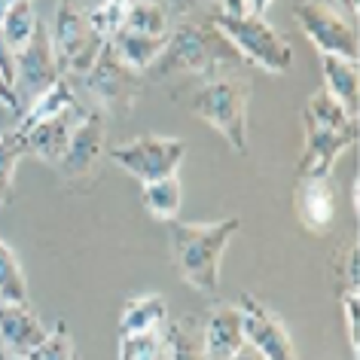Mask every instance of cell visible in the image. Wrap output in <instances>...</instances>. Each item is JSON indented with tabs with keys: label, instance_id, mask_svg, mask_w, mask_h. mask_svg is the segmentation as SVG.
<instances>
[{
	"label": "cell",
	"instance_id": "obj_1",
	"mask_svg": "<svg viewBox=\"0 0 360 360\" xmlns=\"http://www.w3.org/2000/svg\"><path fill=\"white\" fill-rule=\"evenodd\" d=\"M241 220L226 217L217 223H184L171 220V257L180 278L199 293H217L220 287V259L229 241L238 236Z\"/></svg>",
	"mask_w": 360,
	"mask_h": 360
},
{
	"label": "cell",
	"instance_id": "obj_2",
	"mask_svg": "<svg viewBox=\"0 0 360 360\" xmlns=\"http://www.w3.org/2000/svg\"><path fill=\"white\" fill-rule=\"evenodd\" d=\"M241 58L232 43L214 28V25H193L184 22L177 28H171L168 34V46L162 52V58L150 70L159 79L186 74V77H223L232 74V68L241 65Z\"/></svg>",
	"mask_w": 360,
	"mask_h": 360
},
{
	"label": "cell",
	"instance_id": "obj_3",
	"mask_svg": "<svg viewBox=\"0 0 360 360\" xmlns=\"http://www.w3.org/2000/svg\"><path fill=\"white\" fill-rule=\"evenodd\" d=\"M248 104H250V83L238 74H223L195 89L190 110L217 129L238 156H248Z\"/></svg>",
	"mask_w": 360,
	"mask_h": 360
},
{
	"label": "cell",
	"instance_id": "obj_4",
	"mask_svg": "<svg viewBox=\"0 0 360 360\" xmlns=\"http://www.w3.org/2000/svg\"><path fill=\"white\" fill-rule=\"evenodd\" d=\"M211 25L232 43V49H236L245 61H254L257 68L269 70V74H284V70H290L293 46L263 19V15L214 13Z\"/></svg>",
	"mask_w": 360,
	"mask_h": 360
},
{
	"label": "cell",
	"instance_id": "obj_5",
	"mask_svg": "<svg viewBox=\"0 0 360 360\" xmlns=\"http://www.w3.org/2000/svg\"><path fill=\"white\" fill-rule=\"evenodd\" d=\"M49 37L61 74H77V77H83L92 68V61L98 58L104 43H110L95 34V28L89 25V10L79 6L77 0H61L56 6Z\"/></svg>",
	"mask_w": 360,
	"mask_h": 360
},
{
	"label": "cell",
	"instance_id": "obj_6",
	"mask_svg": "<svg viewBox=\"0 0 360 360\" xmlns=\"http://www.w3.org/2000/svg\"><path fill=\"white\" fill-rule=\"evenodd\" d=\"M113 165H120L125 174H131L141 184L159 177L177 174L180 162L186 156V141L184 138H162V134H143L129 143H116L107 150Z\"/></svg>",
	"mask_w": 360,
	"mask_h": 360
},
{
	"label": "cell",
	"instance_id": "obj_7",
	"mask_svg": "<svg viewBox=\"0 0 360 360\" xmlns=\"http://www.w3.org/2000/svg\"><path fill=\"white\" fill-rule=\"evenodd\" d=\"M83 83L89 89V95L98 101V110L110 113V116L131 113V107L141 95V74H134L131 68H125L116 58L110 43L101 46L92 68L83 74Z\"/></svg>",
	"mask_w": 360,
	"mask_h": 360
},
{
	"label": "cell",
	"instance_id": "obj_8",
	"mask_svg": "<svg viewBox=\"0 0 360 360\" xmlns=\"http://www.w3.org/2000/svg\"><path fill=\"white\" fill-rule=\"evenodd\" d=\"M293 15L321 56H342L351 61L360 58L357 28L348 25L345 15L327 6L323 0H302V4H296Z\"/></svg>",
	"mask_w": 360,
	"mask_h": 360
},
{
	"label": "cell",
	"instance_id": "obj_9",
	"mask_svg": "<svg viewBox=\"0 0 360 360\" xmlns=\"http://www.w3.org/2000/svg\"><path fill=\"white\" fill-rule=\"evenodd\" d=\"M104 143H107V129H104V113L101 110H86L79 122L70 131V141L61 159L56 162L58 174L68 184L86 186L92 184L98 174V165L104 159Z\"/></svg>",
	"mask_w": 360,
	"mask_h": 360
},
{
	"label": "cell",
	"instance_id": "obj_10",
	"mask_svg": "<svg viewBox=\"0 0 360 360\" xmlns=\"http://www.w3.org/2000/svg\"><path fill=\"white\" fill-rule=\"evenodd\" d=\"M236 305L241 311V327H245L248 345L254 348L259 357L263 360H300L284 321L278 318L272 309H266V305L250 293H241Z\"/></svg>",
	"mask_w": 360,
	"mask_h": 360
},
{
	"label": "cell",
	"instance_id": "obj_11",
	"mask_svg": "<svg viewBox=\"0 0 360 360\" xmlns=\"http://www.w3.org/2000/svg\"><path fill=\"white\" fill-rule=\"evenodd\" d=\"M61 74L56 49H52L49 25H37V31L31 34V40L15 52V95H19L22 107L31 101L34 95H40L43 89H49Z\"/></svg>",
	"mask_w": 360,
	"mask_h": 360
},
{
	"label": "cell",
	"instance_id": "obj_12",
	"mask_svg": "<svg viewBox=\"0 0 360 360\" xmlns=\"http://www.w3.org/2000/svg\"><path fill=\"white\" fill-rule=\"evenodd\" d=\"M302 129H305V150L300 162H296V177H330L336 159L345 150L354 147L357 141V125L351 129H327V125L302 116Z\"/></svg>",
	"mask_w": 360,
	"mask_h": 360
},
{
	"label": "cell",
	"instance_id": "obj_13",
	"mask_svg": "<svg viewBox=\"0 0 360 360\" xmlns=\"http://www.w3.org/2000/svg\"><path fill=\"white\" fill-rule=\"evenodd\" d=\"M49 330L40 323L37 311L28 302H0V342L15 357H31L43 342Z\"/></svg>",
	"mask_w": 360,
	"mask_h": 360
},
{
	"label": "cell",
	"instance_id": "obj_14",
	"mask_svg": "<svg viewBox=\"0 0 360 360\" xmlns=\"http://www.w3.org/2000/svg\"><path fill=\"white\" fill-rule=\"evenodd\" d=\"M245 327H241V311L236 302L217 305L211 311L208 323L202 330V348L205 360H229L236 351L245 345Z\"/></svg>",
	"mask_w": 360,
	"mask_h": 360
},
{
	"label": "cell",
	"instance_id": "obj_15",
	"mask_svg": "<svg viewBox=\"0 0 360 360\" xmlns=\"http://www.w3.org/2000/svg\"><path fill=\"white\" fill-rule=\"evenodd\" d=\"M296 214L302 226L311 232H327L336 220V193L330 186V177H302L296 186Z\"/></svg>",
	"mask_w": 360,
	"mask_h": 360
},
{
	"label": "cell",
	"instance_id": "obj_16",
	"mask_svg": "<svg viewBox=\"0 0 360 360\" xmlns=\"http://www.w3.org/2000/svg\"><path fill=\"white\" fill-rule=\"evenodd\" d=\"M83 113H86L83 107H74V110H68V113L56 116V120L40 122V125H34L31 131H25L28 156H37V159L46 162V165H56L68 147V141H70V131H74V125L79 122Z\"/></svg>",
	"mask_w": 360,
	"mask_h": 360
},
{
	"label": "cell",
	"instance_id": "obj_17",
	"mask_svg": "<svg viewBox=\"0 0 360 360\" xmlns=\"http://www.w3.org/2000/svg\"><path fill=\"white\" fill-rule=\"evenodd\" d=\"M74 107H79V104H77L74 92H70L68 77H58L49 89H43L40 95H34L31 101H28V107H22V113H19V122H15V129H19V131L25 134V131H31L34 125L56 120V116L68 113V110H74Z\"/></svg>",
	"mask_w": 360,
	"mask_h": 360
},
{
	"label": "cell",
	"instance_id": "obj_18",
	"mask_svg": "<svg viewBox=\"0 0 360 360\" xmlns=\"http://www.w3.org/2000/svg\"><path fill=\"white\" fill-rule=\"evenodd\" d=\"M168 34H162V37H150V34H134V31H122L120 28L110 37V46H113L116 58H120L125 68H131L134 74H147V70L162 58V52H165Z\"/></svg>",
	"mask_w": 360,
	"mask_h": 360
},
{
	"label": "cell",
	"instance_id": "obj_19",
	"mask_svg": "<svg viewBox=\"0 0 360 360\" xmlns=\"http://www.w3.org/2000/svg\"><path fill=\"white\" fill-rule=\"evenodd\" d=\"M321 70H323V89H327L351 116H357V98H360L357 61L342 58V56H321Z\"/></svg>",
	"mask_w": 360,
	"mask_h": 360
},
{
	"label": "cell",
	"instance_id": "obj_20",
	"mask_svg": "<svg viewBox=\"0 0 360 360\" xmlns=\"http://www.w3.org/2000/svg\"><path fill=\"white\" fill-rule=\"evenodd\" d=\"M168 321V302L159 293H147V296H134L125 302L122 318H120V336L129 333H141V330H156L165 327Z\"/></svg>",
	"mask_w": 360,
	"mask_h": 360
},
{
	"label": "cell",
	"instance_id": "obj_21",
	"mask_svg": "<svg viewBox=\"0 0 360 360\" xmlns=\"http://www.w3.org/2000/svg\"><path fill=\"white\" fill-rule=\"evenodd\" d=\"M122 31L162 37V34L171 31L168 6L162 4V0H129V10H125V19H122Z\"/></svg>",
	"mask_w": 360,
	"mask_h": 360
},
{
	"label": "cell",
	"instance_id": "obj_22",
	"mask_svg": "<svg viewBox=\"0 0 360 360\" xmlns=\"http://www.w3.org/2000/svg\"><path fill=\"white\" fill-rule=\"evenodd\" d=\"M141 202H143V208H147L156 220H174L177 211H180V202H184V190H180L177 174L143 184Z\"/></svg>",
	"mask_w": 360,
	"mask_h": 360
},
{
	"label": "cell",
	"instance_id": "obj_23",
	"mask_svg": "<svg viewBox=\"0 0 360 360\" xmlns=\"http://www.w3.org/2000/svg\"><path fill=\"white\" fill-rule=\"evenodd\" d=\"M37 25L40 19H37V10H34V0H15L10 10H6L4 22H0V40L19 52L31 40V34L37 31Z\"/></svg>",
	"mask_w": 360,
	"mask_h": 360
},
{
	"label": "cell",
	"instance_id": "obj_24",
	"mask_svg": "<svg viewBox=\"0 0 360 360\" xmlns=\"http://www.w3.org/2000/svg\"><path fill=\"white\" fill-rule=\"evenodd\" d=\"M28 156V143L19 129H10L6 134H0V208L10 205L13 199V186H15V168L19 162Z\"/></svg>",
	"mask_w": 360,
	"mask_h": 360
},
{
	"label": "cell",
	"instance_id": "obj_25",
	"mask_svg": "<svg viewBox=\"0 0 360 360\" xmlns=\"http://www.w3.org/2000/svg\"><path fill=\"white\" fill-rule=\"evenodd\" d=\"M120 360H168L162 327L120 336Z\"/></svg>",
	"mask_w": 360,
	"mask_h": 360
},
{
	"label": "cell",
	"instance_id": "obj_26",
	"mask_svg": "<svg viewBox=\"0 0 360 360\" xmlns=\"http://www.w3.org/2000/svg\"><path fill=\"white\" fill-rule=\"evenodd\" d=\"M165 348L168 360H205L202 336L190 327V321H165Z\"/></svg>",
	"mask_w": 360,
	"mask_h": 360
},
{
	"label": "cell",
	"instance_id": "obj_27",
	"mask_svg": "<svg viewBox=\"0 0 360 360\" xmlns=\"http://www.w3.org/2000/svg\"><path fill=\"white\" fill-rule=\"evenodd\" d=\"M302 116H309V120L327 125V129H351V125H357V116H351L345 107H342L336 98L327 92V89H318V92L309 98Z\"/></svg>",
	"mask_w": 360,
	"mask_h": 360
},
{
	"label": "cell",
	"instance_id": "obj_28",
	"mask_svg": "<svg viewBox=\"0 0 360 360\" xmlns=\"http://www.w3.org/2000/svg\"><path fill=\"white\" fill-rule=\"evenodd\" d=\"M0 302H28V281L4 238H0Z\"/></svg>",
	"mask_w": 360,
	"mask_h": 360
},
{
	"label": "cell",
	"instance_id": "obj_29",
	"mask_svg": "<svg viewBox=\"0 0 360 360\" xmlns=\"http://www.w3.org/2000/svg\"><path fill=\"white\" fill-rule=\"evenodd\" d=\"M28 360H77V351H74V339H70V327L68 321H58L56 330H49L46 342L34 351Z\"/></svg>",
	"mask_w": 360,
	"mask_h": 360
},
{
	"label": "cell",
	"instance_id": "obj_30",
	"mask_svg": "<svg viewBox=\"0 0 360 360\" xmlns=\"http://www.w3.org/2000/svg\"><path fill=\"white\" fill-rule=\"evenodd\" d=\"M342 318H345V327H348L351 354L360 357V296L357 290H342Z\"/></svg>",
	"mask_w": 360,
	"mask_h": 360
},
{
	"label": "cell",
	"instance_id": "obj_31",
	"mask_svg": "<svg viewBox=\"0 0 360 360\" xmlns=\"http://www.w3.org/2000/svg\"><path fill=\"white\" fill-rule=\"evenodd\" d=\"M0 104H6L10 110H15V113H22V101H19V95H15V89L6 83L4 77H0Z\"/></svg>",
	"mask_w": 360,
	"mask_h": 360
},
{
	"label": "cell",
	"instance_id": "obj_32",
	"mask_svg": "<svg viewBox=\"0 0 360 360\" xmlns=\"http://www.w3.org/2000/svg\"><path fill=\"white\" fill-rule=\"evenodd\" d=\"M220 13H229V15L248 13V0H220Z\"/></svg>",
	"mask_w": 360,
	"mask_h": 360
},
{
	"label": "cell",
	"instance_id": "obj_33",
	"mask_svg": "<svg viewBox=\"0 0 360 360\" xmlns=\"http://www.w3.org/2000/svg\"><path fill=\"white\" fill-rule=\"evenodd\" d=\"M269 6H272V0H248V13L250 15H266Z\"/></svg>",
	"mask_w": 360,
	"mask_h": 360
},
{
	"label": "cell",
	"instance_id": "obj_34",
	"mask_svg": "<svg viewBox=\"0 0 360 360\" xmlns=\"http://www.w3.org/2000/svg\"><path fill=\"white\" fill-rule=\"evenodd\" d=\"M229 360H263V357H259L257 351H254V348H250L248 342H245V345H241V348H238V351H236V354H232Z\"/></svg>",
	"mask_w": 360,
	"mask_h": 360
},
{
	"label": "cell",
	"instance_id": "obj_35",
	"mask_svg": "<svg viewBox=\"0 0 360 360\" xmlns=\"http://www.w3.org/2000/svg\"><path fill=\"white\" fill-rule=\"evenodd\" d=\"M336 4L342 6V10H348L351 19H357V13H360V4H357V0H336Z\"/></svg>",
	"mask_w": 360,
	"mask_h": 360
},
{
	"label": "cell",
	"instance_id": "obj_36",
	"mask_svg": "<svg viewBox=\"0 0 360 360\" xmlns=\"http://www.w3.org/2000/svg\"><path fill=\"white\" fill-rule=\"evenodd\" d=\"M351 205H354V211L360 208V180H354V186H351Z\"/></svg>",
	"mask_w": 360,
	"mask_h": 360
},
{
	"label": "cell",
	"instance_id": "obj_37",
	"mask_svg": "<svg viewBox=\"0 0 360 360\" xmlns=\"http://www.w3.org/2000/svg\"><path fill=\"white\" fill-rule=\"evenodd\" d=\"M15 4V0H0V22H4V15H6V10Z\"/></svg>",
	"mask_w": 360,
	"mask_h": 360
},
{
	"label": "cell",
	"instance_id": "obj_38",
	"mask_svg": "<svg viewBox=\"0 0 360 360\" xmlns=\"http://www.w3.org/2000/svg\"><path fill=\"white\" fill-rule=\"evenodd\" d=\"M0 360H13V354L10 351H0Z\"/></svg>",
	"mask_w": 360,
	"mask_h": 360
},
{
	"label": "cell",
	"instance_id": "obj_39",
	"mask_svg": "<svg viewBox=\"0 0 360 360\" xmlns=\"http://www.w3.org/2000/svg\"><path fill=\"white\" fill-rule=\"evenodd\" d=\"M13 360H28V357H15V354H13Z\"/></svg>",
	"mask_w": 360,
	"mask_h": 360
},
{
	"label": "cell",
	"instance_id": "obj_40",
	"mask_svg": "<svg viewBox=\"0 0 360 360\" xmlns=\"http://www.w3.org/2000/svg\"><path fill=\"white\" fill-rule=\"evenodd\" d=\"M162 4H165V0H162Z\"/></svg>",
	"mask_w": 360,
	"mask_h": 360
},
{
	"label": "cell",
	"instance_id": "obj_41",
	"mask_svg": "<svg viewBox=\"0 0 360 360\" xmlns=\"http://www.w3.org/2000/svg\"><path fill=\"white\" fill-rule=\"evenodd\" d=\"M171 4H174V0H171Z\"/></svg>",
	"mask_w": 360,
	"mask_h": 360
}]
</instances>
